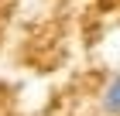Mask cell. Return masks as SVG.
I'll use <instances>...</instances> for the list:
<instances>
[{"instance_id": "obj_1", "label": "cell", "mask_w": 120, "mask_h": 116, "mask_svg": "<svg viewBox=\"0 0 120 116\" xmlns=\"http://www.w3.org/2000/svg\"><path fill=\"white\" fill-rule=\"evenodd\" d=\"M103 109H106V113H113V116L120 113V75L106 85V92H103Z\"/></svg>"}]
</instances>
